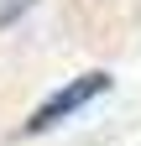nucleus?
I'll use <instances>...</instances> for the list:
<instances>
[{"label":"nucleus","instance_id":"obj_1","mask_svg":"<svg viewBox=\"0 0 141 146\" xmlns=\"http://www.w3.org/2000/svg\"><path fill=\"white\" fill-rule=\"evenodd\" d=\"M104 89H110V73H78V78H68V84L58 89V94H52V99H47V104L37 110V115L26 120V131H31V136H42V131H52L58 120H68V115H78V110L89 104V99H99Z\"/></svg>","mask_w":141,"mask_h":146}]
</instances>
